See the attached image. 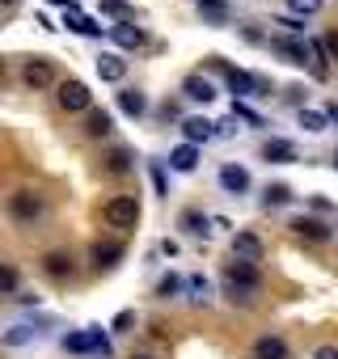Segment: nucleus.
Masks as SVG:
<instances>
[{"label": "nucleus", "instance_id": "1", "mask_svg": "<svg viewBox=\"0 0 338 359\" xmlns=\"http://www.w3.org/2000/svg\"><path fill=\"white\" fill-rule=\"evenodd\" d=\"M258 292H262L258 266H250V262H229V266H224V296H229L233 304H254Z\"/></svg>", "mask_w": 338, "mask_h": 359}, {"label": "nucleus", "instance_id": "2", "mask_svg": "<svg viewBox=\"0 0 338 359\" xmlns=\"http://www.w3.org/2000/svg\"><path fill=\"white\" fill-rule=\"evenodd\" d=\"M102 220L114 224V229H135V224H140V199H135V195H114V199H106Z\"/></svg>", "mask_w": 338, "mask_h": 359}, {"label": "nucleus", "instance_id": "3", "mask_svg": "<svg viewBox=\"0 0 338 359\" xmlns=\"http://www.w3.org/2000/svg\"><path fill=\"white\" fill-rule=\"evenodd\" d=\"M43 212H47V203H43L39 191H13V195H9V216H13L18 224H34Z\"/></svg>", "mask_w": 338, "mask_h": 359}, {"label": "nucleus", "instance_id": "4", "mask_svg": "<svg viewBox=\"0 0 338 359\" xmlns=\"http://www.w3.org/2000/svg\"><path fill=\"white\" fill-rule=\"evenodd\" d=\"M60 106L68 110V114H76V110H93V93H89V85L85 81H60Z\"/></svg>", "mask_w": 338, "mask_h": 359}, {"label": "nucleus", "instance_id": "5", "mask_svg": "<svg viewBox=\"0 0 338 359\" xmlns=\"http://www.w3.org/2000/svg\"><path fill=\"white\" fill-rule=\"evenodd\" d=\"M229 250H233V262H250V266L262 262V254H266V245H262L258 233H233Z\"/></svg>", "mask_w": 338, "mask_h": 359}, {"label": "nucleus", "instance_id": "6", "mask_svg": "<svg viewBox=\"0 0 338 359\" xmlns=\"http://www.w3.org/2000/svg\"><path fill=\"white\" fill-rule=\"evenodd\" d=\"M271 51H275V55H283L292 68H304V64L313 68V55H309V39H304V43H300V39H292V34H288V39H271Z\"/></svg>", "mask_w": 338, "mask_h": 359}, {"label": "nucleus", "instance_id": "7", "mask_svg": "<svg viewBox=\"0 0 338 359\" xmlns=\"http://www.w3.org/2000/svg\"><path fill=\"white\" fill-rule=\"evenodd\" d=\"M212 68L224 72V81H229V89H233L237 97H258V93H262V89H258V76H250V72H241V68H229L224 60H212Z\"/></svg>", "mask_w": 338, "mask_h": 359}, {"label": "nucleus", "instance_id": "8", "mask_svg": "<svg viewBox=\"0 0 338 359\" xmlns=\"http://www.w3.org/2000/svg\"><path fill=\"white\" fill-rule=\"evenodd\" d=\"M43 275H47V279H55V283L72 279V275H76L72 254H68V250H47V254H43Z\"/></svg>", "mask_w": 338, "mask_h": 359}, {"label": "nucleus", "instance_id": "9", "mask_svg": "<svg viewBox=\"0 0 338 359\" xmlns=\"http://www.w3.org/2000/svg\"><path fill=\"white\" fill-rule=\"evenodd\" d=\"M110 39H114L119 51H140V47L148 43V34H144L135 22H114V26H110Z\"/></svg>", "mask_w": 338, "mask_h": 359}, {"label": "nucleus", "instance_id": "10", "mask_svg": "<svg viewBox=\"0 0 338 359\" xmlns=\"http://www.w3.org/2000/svg\"><path fill=\"white\" fill-rule=\"evenodd\" d=\"M22 81H26L30 89H47V85L55 81V68H51V60H43V55L26 60V64H22Z\"/></svg>", "mask_w": 338, "mask_h": 359}, {"label": "nucleus", "instance_id": "11", "mask_svg": "<svg viewBox=\"0 0 338 359\" xmlns=\"http://www.w3.org/2000/svg\"><path fill=\"white\" fill-rule=\"evenodd\" d=\"M262 161H271V165H292V161H300V152H296V144H292V140L271 135V140L262 144Z\"/></svg>", "mask_w": 338, "mask_h": 359}, {"label": "nucleus", "instance_id": "12", "mask_svg": "<svg viewBox=\"0 0 338 359\" xmlns=\"http://www.w3.org/2000/svg\"><path fill=\"white\" fill-rule=\"evenodd\" d=\"M296 237H304V241H330L334 233H330V224L325 220H317V216H296L292 224H288Z\"/></svg>", "mask_w": 338, "mask_h": 359}, {"label": "nucleus", "instance_id": "13", "mask_svg": "<svg viewBox=\"0 0 338 359\" xmlns=\"http://www.w3.org/2000/svg\"><path fill=\"white\" fill-rule=\"evenodd\" d=\"M97 76H102L106 85H119V81L127 76V60H123L119 51H102V55H97Z\"/></svg>", "mask_w": 338, "mask_h": 359}, {"label": "nucleus", "instance_id": "14", "mask_svg": "<svg viewBox=\"0 0 338 359\" xmlns=\"http://www.w3.org/2000/svg\"><path fill=\"white\" fill-rule=\"evenodd\" d=\"M182 97H191V102L208 106V102H216V85H212L203 72H195V76H187V81H182Z\"/></svg>", "mask_w": 338, "mask_h": 359}, {"label": "nucleus", "instance_id": "15", "mask_svg": "<svg viewBox=\"0 0 338 359\" xmlns=\"http://www.w3.org/2000/svg\"><path fill=\"white\" fill-rule=\"evenodd\" d=\"M212 135H216V123H212V118H199V114H195V118H182V144H195V148H199V144H208Z\"/></svg>", "mask_w": 338, "mask_h": 359}, {"label": "nucleus", "instance_id": "16", "mask_svg": "<svg viewBox=\"0 0 338 359\" xmlns=\"http://www.w3.org/2000/svg\"><path fill=\"white\" fill-rule=\"evenodd\" d=\"M212 224H216V220H212V216H203L199 208H191V212H182V220H178V229H182L187 237H212V233H216Z\"/></svg>", "mask_w": 338, "mask_h": 359}, {"label": "nucleus", "instance_id": "17", "mask_svg": "<svg viewBox=\"0 0 338 359\" xmlns=\"http://www.w3.org/2000/svg\"><path fill=\"white\" fill-rule=\"evenodd\" d=\"M89 258H93L97 271H114L119 258H123V241H97V245L89 250Z\"/></svg>", "mask_w": 338, "mask_h": 359}, {"label": "nucleus", "instance_id": "18", "mask_svg": "<svg viewBox=\"0 0 338 359\" xmlns=\"http://www.w3.org/2000/svg\"><path fill=\"white\" fill-rule=\"evenodd\" d=\"M220 187H224L229 195H245V191H250V169H245V165H224V169H220Z\"/></svg>", "mask_w": 338, "mask_h": 359}, {"label": "nucleus", "instance_id": "19", "mask_svg": "<svg viewBox=\"0 0 338 359\" xmlns=\"http://www.w3.org/2000/svg\"><path fill=\"white\" fill-rule=\"evenodd\" d=\"M292 351H288V342L279 338V334H262V338H254V359H288Z\"/></svg>", "mask_w": 338, "mask_h": 359}, {"label": "nucleus", "instance_id": "20", "mask_svg": "<svg viewBox=\"0 0 338 359\" xmlns=\"http://www.w3.org/2000/svg\"><path fill=\"white\" fill-rule=\"evenodd\" d=\"M169 169L174 173H195L199 169V148L195 144H178L174 152H169Z\"/></svg>", "mask_w": 338, "mask_h": 359}, {"label": "nucleus", "instance_id": "21", "mask_svg": "<svg viewBox=\"0 0 338 359\" xmlns=\"http://www.w3.org/2000/svg\"><path fill=\"white\" fill-rule=\"evenodd\" d=\"M114 102H119V110H123L127 118H144V114H148V97H144L140 89H119Z\"/></svg>", "mask_w": 338, "mask_h": 359}, {"label": "nucleus", "instance_id": "22", "mask_svg": "<svg viewBox=\"0 0 338 359\" xmlns=\"http://www.w3.org/2000/svg\"><path fill=\"white\" fill-rule=\"evenodd\" d=\"M102 165H106L110 173H131V169H135V152H131V148H123V144H114V148L102 156Z\"/></svg>", "mask_w": 338, "mask_h": 359}, {"label": "nucleus", "instance_id": "23", "mask_svg": "<svg viewBox=\"0 0 338 359\" xmlns=\"http://www.w3.org/2000/svg\"><path fill=\"white\" fill-rule=\"evenodd\" d=\"M60 346L72 351V355H93V334H89V330H68V334L60 338Z\"/></svg>", "mask_w": 338, "mask_h": 359}, {"label": "nucleus", "instance_id": "24", "mask_svg": "<svg viewBox=\"0 0 338 359\" xmlns=\"http://www.w3.org/2000/svg\"><path fill=\"white\" fill-rule=\"evenodd\" d=\"M85 131H89L93 140L110 135V131H114V114H110V110H89V118H85Z\"/></svg>", "mask_w": 338, "mask_h": 359}, {"label": "nucleus", "instance_id": "25", "mask_svg": "<svg viewBox=\"0 0 338 359\" xmlns=\"http://www.w3.org/2000/svg\"><path fill=\"white\" fill-rule=\"evenodd\" d=\"M64 26H68L72 34H85V39H97V34H102V26H97L93 18H85V13H64Z\"/></svg>", "mask_w": 338, "mask_h": 359}, {"label": "nucleus", "instance_id": "26", "mask_svg": "<svg viewBox=\"0 0 338 359\" xmlns=\"http://www.w3.org/2000/svg\"><path fill=\"white\" fill-rule=\"evenodd\" d=\"M309 55H313V76L325 81L330 76V51H325V43L321 39H309Z\"/></svg>", "mask_w": 338, "mask_h": 359}, {"label": "nucleus", "instance_id": "27", "mask_svg": "<svg viewBox=\"0 0 338 359\" xmlns=\"http://www.w3.org/2000/svg\"><path fill=\"white\" fill-rule=\"evenodd\" d=\"M187 292H191V304H212V283H208V275H191V279H187Z\"/></svg>", "mask_w": 338, "mask_h": 359}, {"label": "nucleus", "instance_id": "28", "mask_svg": "<svg viewBox=\"0 0 338 359\" xmlns=\"http://www.w3.org/2000/svg\"><path fill=\"white\" fill-rule=\"evenodd\" d=\"M182 287H187V279L169 271V275H161V283H156V296H161V300H174V296H182Z\"/></svg>", "mask_w": 338, "mask_h": 359}, {"label": "nucleus", "instance_id": "29", "mask_svg": "<svg viewBox=\"0 0 338 359\" xmlns=\"http://www.w3.org/2000/svg\"><path fill=\"white\" fill-rule=\"evenodd\" d=\"M296 118H300V127H304L309 135H317V131H325V127H330V114H325V110H300Z\"/></svg>", "mask_w": 338, "mask_h": 359}, {"label": "nucleus", "instance_id": "30", "mask_svg": "<svg viewBox=\"0 0 338 359\" xmlns=\"http://www.w3.org/2000/svg\"><path fill=\"white\" fill-rule=\"evenodd\" d=\"M195 5L203 9V18H208L212 26H220V22L229 18V0H195Z\"/></svg>", "mask_w": 338, "mask_h": 359}, {"label": "nucleus", "instance_id": "31", "mask_svg": "<svg viewBox=\"0 0 338 359\" xmlns=\"http://www.w3.org/2000/svg\"><path fill=\"white\" fill-rule=\"evenodd\" d=\"M34 334H39V330H34L30 321H18V325H9V330H5V346H22V342H30Z\"/></svg>", "mask_w": 338, "mask_h": 359}, {"label": "nucleus", "instance_id": "32", "mask_svg": "<svg viewBox=\"0 0 338 359\" xmlns=\"http://www.w3.org/2000/svg\"><path fill=\"white\" fill-rule=\"evenodd\" d=\"M296 195H292V187H283V182H271L266 187V208H283V203H292Z\"/></svg>", "mask_w": 338, "mask_h": 359}, {"label": "nucleus", "instance_id": "33", "mask_svg": "<svg viewBox=\"0 0 338 359\" xmlns=\"http://www.w3.org/2000/svg\"><path fill=\"white\" fill-rule=\"evenodd\" d=\"M321 5H325V0H288V13H296V18H313V13H321Z\"/></svg>", "mask_w": 338, "mask_h": 359}, {"label": "nucleus", "instance_id": "34", "mask_svg": "<svg viewBox=\"0 0 338 359\" xmlns=\"http://www.w3.org/2000/svg\"><path fill=\"white\" fill-rule=\"evenodd\" d=\"M97 5H102L106 13H114L119 22H131V5H127V0H97Z\"/></svg>", "mask_w": 338, "mask_h": 359}, {"label": "nucleus", "instance_id": "35", "mask_svg": "<svg viewBox=\"0 0 338 359\" xmlns=\"http://www.w3.org/2000/svg\"><path fill=\"white\" fill-rule=\"evenodd\" d=\"M233 114H237V118H241V123H250V127H266V118H262V114H258V110H250V106H245V102H237V106H233Z\"/></svg>", "mask_w": 338, "mask_h": 359}, {"label": "nucleus", "instance_id": "36", "mask_svg": "<svg viewBox=\"0 0 338 359\" xmlns=\"http://www.w3.org/2000/svg\"><path fill=\"white\" fill-rule=\"evenodd\" d=\"M89 334H93V355L106 359V355H110V334H106L102 325H89Z\"/></svg>", "mask_w": 338, "mask_h": 359}, {"label": "nucleus", "instance_id": "37", "mask_svg": "<svg viewBox=\"0 0 338 359\" xmlns=\"http://www.w3.org/2000/svg\"><path fill=\"white\" fill-rule=\"evenodd\" d=\"M275 26H283L288 34H304V18H296V13H283V18H275Z\"/></svg>", "mask_w": 338, "mask_h": 359}, {"label": "nucleus", "instance_id": "38", "mask_svg": "<svg viewBox=\"0 0 338 359\" xmlns=\"http://www.w3.org/2000/svg\"><path fill=\"white\" fill-rule=\"evenodd\" d=\"M131 325H135V313H131V309H123V313L110 321V334H127Z\"/></svg>", "mask_w": 338, "mask_h": 359}, {"label": "nucleus", "instance_id": "39", "mask_svg": "<svg viewBox=\"0 0 338 359\" xmlns=\"http://www.w3.org/2000/svg\"><path fill=\"white\" fill-rule=\"evenodd\" d=\"M0 287H5L9 296H18V271H13V266H5V275H0Z\"/></svg>", "mask_w": 338, "mask_h": 359}, {"label": "nucleus", "instance_id": "40", "mask_svg": "<svg viewBox=\"0 0 338 359\" xmlns=\"http://www.w3.org/2000/svg\"><path fill=\"white\" fill-rule=\"evenodd\" d=\"M152 187H156V195H169V182H165V169L161 165H152Z\"/></svg>", "mask_w": 338, "mask_h": 359}, {"label": "nucleus", "instance_id": "41", "mask_svg": "<svg viewBox=\"0 0 338 359\" xmlns=\"http://www.w3.org/2000/svg\"><path fill=\"white\" fill-rule=\"evenodd\" d=\"M233 131H237V114H229V118L216 123V135H233Z\"/></svg>", "mask_w": 338, "mask_h": 359}, {"label": "nucleus", "instance_id": "42", "mask_svg": "<svg viewBox=\"0 0 338 359\" xmlns=\"http://www.w3.org/2000/svg\"><path fill=\"white\" fill-rule=\"evenodd\" d=\"M321 43H325V51H330V55H338V30H325V39H321Z\"/></svg>", "mask_w": 338, "mask_h": 359}, {"label": "nucleus", "instance_id": "43", "mask_svg": "<svg viewBox=\"0 0 338 359\" xmlns=\"http://www.w3.org/2000/svg\"><path fill=\"white\" fill-rule=\"evenodd\" d=\"M313 359H338V346H317Z\"/></svg>", "mask_w": 338, "mask_h": 359}, {"label": "nucleus", "instance_id": "44", "mask_svg": "<svg viewBox=\"0 0 338 359\" xmlns=\"http://www.w3.org/2000/svg\"><path fill=\"white\" fill-rule=\"evenodd\" d=\"M47 5H55V9H64V13H76V0H47Z\"/></svg>", "mask_w": 338, "mask_h": 359}, {"label": "nucleus", "instance_id": "45", "mask_svg": "<svg viewBox=\"0 0 338 359\" xmlns=\"http://www.w3.org/2000/svg\"><path fill=\"white\" fill-rule=\"evenodd\" d=\"M325 114H330V123L338 127V102H330V106H325Z\"/></svg>", "mask_w": 338, "mask_h": 359}, {"label": "nucleus", "instance_id": "46", "mask_svg": "<svg viewBox=\"0 0 338 359\" xmlns=\"http://www.w3.org/2000/svg\"><path fill=\"white\" fill-rule=\"evenodd\" d=\"M334 169H338V152H334Z\"/></svg>", "mask_w": 338, "mask_h": 359}, {"label": "nucleus", "instance_id": "47", "mask_svg": "<svg viewBox=\"0 0 338 359\" xmlns=\"http://www.w3.org/2000/svg\"><path fill=\"white\" fill-rule=\"evenodd\" d=\"M135 359H152V355H135Z\"/></svg>", "mask_w": 338, "mask_h": 359}, {"label": "nucleus", "instance_id": "48", "mask_svg": "<svg viewBox=\"0 0 338 359\" xmlns=\"http://www.w3.org/2000/svg\"><path fill=\"white\" fill-rule=\"evenodd\" d=\"M0 5H13V0H0Z\"/></svg>", "mask_w": 338, "mask_h": 359}]
</instances>
